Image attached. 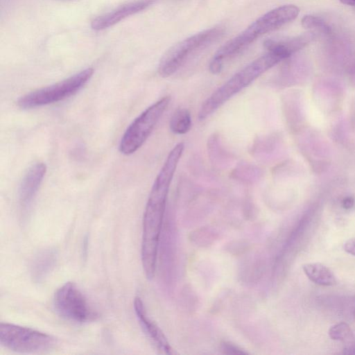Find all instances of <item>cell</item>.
<instances>
[{"mask_svg": "<svg viewBox=\"0 0 355 355\" xmlns=\"http://www.w3.org/2000/svg\"><path fill=\"white\" fill-rule=\"evenodd\" d=\"M307 277L315 284L329 286L337 284L334 272L325 265L320 263H308L302 266Z\"/></svg>", "mask_w": 355, "mask_h": 355, "instance_id": "obj_12", "label": "cell"}, {"mask_svg": "<svg viewBox=\"0 0 355 355\" xmlns=\"http://www.w3.org/2000/svg\"><path fill=\"white\" fill-rule=\"evenodd\" d=\"M221 350L226 354H247L248 353L238 346L227 342H223L220 346Z\"/></svg>", "mask_w": 355, "mask_h": 355, "instance_id": "obj_18", "label": "cell"}, {"mask_svg": "<svg viewBox=\"0 0 355 355\" xmlns=\"http://www.w3.org/2000/svg\"><path fill=\"white\" fill-rule=\"evenodd\" d=\"M155 1L156 0H135L124 3L95 18L92 21L91 26L96 31L107 28L123 19L146 9Z\"/></svg>", "mask_w": 355, "mask_h": 355, "instance_id": "obj_8", "label": "cell"}, {"mask_svg": "<svg viewBox=\"0 0 355 355\" xmlns=\"http://www.w3.org/2000/svg\"><path fill=\"white\" fill-rule=\"evenodd\" d=\"M46 172V166L42 162L32 165L24 175L20 183L18 196L21 206L26 207L35 197Z\"/></svg>", "mask_w": 355, "mask_h": 355, "instance_id": "obj_10", "label": "cell"}, {"mask_svg": "<svg viewBox=\"0 0 355 355\" xmlns=\"http://www.w3.org/2000/svg\"><path fill=\"white\" fill-rule=\"evenodd\" d=\"M313 38L312 33H307L286 40H268L264 42V46L268 51L277 52L288 58L307 45Z\"/></svg>", "mask_w": 355, "mask_h": 355, "instance_id": "obj_11", "label": "cell"}, {"mask_svg": "<svg viewBox=\"0 0 355 355\" xmlns=\"http://www.w3.org/2000/svg\"><path fill=\"white\" fill-rule=\"evenodd\" d=\"M344 250L348 254L355 256V237L348 239L345 243Z\"/></svg>", "mask_w": 355, "mask_h": 355, "instance_id": "obj_19", "label": "cell"}, {"mask_svg": "<svg viewBox=\"0 0 355 355\" xmlns=\"http://www.w3.org/2000/svg\"><path fill=\"white\" fill-rule=\"evenodd\" d=\"M192 125L190 112L185 108H180L173 114L169 127L172 132L176 135H184L187 133Z\"/></svg>", "mask_w": 355, "mask_h": 355, "instance_id": "obj_15", "label": "cell"}, {"mask_svg": "<svg viewBox=\"0 0 355 355\" xmlns=\"http://www.w3.org/2000/svg\"><path fill=\"white\" fill-rule=\"evenodd\" d=\"M340 1L343 4L355 6V0H340Z\"/></svg>", "mask_w": 355, "mask_h": 355, "instance_id": "obj_21", "label": "cell"}, {"mask_svg": "<svg viewBox=\"0 0 355 355\" xmlns=\"http://www.w3.org/2000/svg\"><path fill=\"white\" fill-rule=\"evenodd\" d=\"M299 13L297 6L287 4L263 14L216 52L209 65L210 72L213 74L220 73L227 60L242 52L262 35L293 21Z\"/></svg>", "mask_w": 355, "mask_h": 355, "instance_id": "obj_1", "label": "cell"}, {"mask_svg": "<svg viewBox=\"0 0 355 355\" xmlns=\"http://www.w3.org/2000/svg\"><path fill=\"white\" fill-rule=\"evenodd\" d=\"M53 306L62 318L76 323L94 320L97 313L90 306L85 295L73 282H66L55 293Z\"/></svg>", "mask_w": 355, "mask_h": 355, "instance_id": "obj_7", "label": "cell"}, {"mask_svg": "<svg viewBox=\"0 0 355 355\" xmlns=\"http://www.w3.org/2000/svg\"><path fill=\"white\" fill-rule=\"evenodd\" d=\"M54 339L50 335L10 323L0 324L1 345L15 352H39L51 348Z\"/></svg>", "mask_w": 355, "mask_h": 355, "instance_id": "obj_6", "label": "cell"}, {"mask_svg": "<svg viewBox=\"0 0 355 355\" xmlns=\"http://www.w3.org/2000/svg\"><path fill=\"white\" fill-rule=\"evenodd\" d=\"M286 58L280 53L268 52L251 62L215 90L202 104L198 119L205 120L236 94Z\"/></svg>", "mask_w": 355, "mask_h": 355, "instance_id": "obj_2", "label": "cell"}, {"mask_svg": "<svg viewBox=\"0 0 355 355\" xmlns=\"http://www.w3.org/2000/svg\"><path fill=\"white\" fill-rule=\"evenodd\" d=\"M259 168L250 165H243L234 171L235 178L243 180L242 181H252L259 176Z\"/></svg>", "mask_w": 355, "mask_h": 355, "instance_id": "obj_17", "label": "cell"}, {"mask_svg": "<svg viewBox=\"0 0 355 355\" xmlns=\"http://www.w3.org/2000/svg\"><path fill=\"white\" fill-rule=\"evenodd\" d=\"M170 102V96L162 97L146 108L132 121L123 134L119 144V150L122 154L130 155L144 144Z\"/></svg>", "mask_w": 355, "mask_h": 355, "instance_id": "obj_5", "label": "cell"}, {"mask_svg": "<svg viewBox=\"0 0 355 355\" xmlns=\"http://www.w3.org/2000/svg\"><path fill=\"white\" fill-rule=\"evenodd\" d=\"M301 24L304 28L317 29L324 33L331 32V27L321 17L313 15L304 16L301 20Z\"/></svg>", "mask_w": 355, "mask_h": 355, "instance_id": "obj_16", "label": "cell"}, {"mask_svg": "<svg viewBox=\"0 0 355 355\" xmlns=\"http://www.w3.org/2000/svg\"><path fill=\"white\" fill-rule=\"evenodd\" d=\"M225 33L223 27L215 26L177 42L162 57L157 69L159 75L163 78L172 76L192 57L223 37Z\"/></svg>", "mask_w": 355, "mask_h": 355, "instance_id": "obj_3", "label": "cell"}, {"mask_svg": "<svg viewBox=\"0 0 355 355\" xmlns=\"http://www.w3.org/2000/svg\"><path fill=\"white\" fill-rule=\"evenodd\" d=\"M56 261V255L53 250H46L40 252L33 261L31 275L33 280L40 282L51 271Z\"/></svg>", "mask_w": 355, "mask_h": 355, "instance_id": "obj_13", "label": "cell"}, {"mask_svg": "<svg viewBox=\"0 0 355 355\" xmlns=\"http://www.w3.org/2000/svg\"><path fill=\"white\" fill-rule=\"evenodd\" d=\"M354 205V199L353 197L347 196L343 200L342 206L345 209H349Z\"/></svg>", "mask_w": 355, "mask_h": 355, "instance_id": "obj_20", "label": "cell"}, {"mask_svg": "<svg viewBox=\"0 0 355 355\" xmlns=\"http://www.w3.org/2000/svg\"><path fill=\"white\" fill-rule=\"evenodd\" d=\"M134 309L142 329L156 347L164 354H172V349L166 338L155 323L148 318L144 303L139 297L135 298Z\"/></svg>", "mask_w": 355, "mask_h": 355, "instance_id": "obj_9", "label": "cell"}, {"mask_svg": "<svg viewBox=\"0 0 355 355\" xmlns=\"http://www.w3.org/2000/svg\"><path fill=\"white\" fill-rule=\"evenodd\" d=\"M93 73L92 68L84 69L59 83L21 96L17 105L22 109H31L64 100L80 90Z\"/></svg>", "mask_w": 355, "mask_h": 355, "instance_id": "obj_4", "label": "cell"}, {"mask_svg": "<svg viewBox=\"0 0 355 355\" xmlns=\"http://www.w3.org/2000/svg\"><path fill=\"white\" fill-rule=\"evenodd\" d=\"M330 338L341 341L343 345V353L355 354V337L348 324L341 322L335 324L329 330Z\"/></svg>", "mask_w": 355, "mask_h": 355, "instance_id": "obj_14", "label": "cell"}]
</instances>
